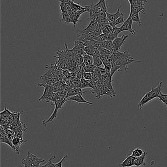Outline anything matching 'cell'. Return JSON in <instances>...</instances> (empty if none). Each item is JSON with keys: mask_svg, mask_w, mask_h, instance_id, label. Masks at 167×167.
<instances>
[{"mask_svg": "<svg viewBox=\"0 0 167 167\" xmlns=\"http://www.w3.org/2000/svg\"><path fill=\"white\" fill-rule=\"evenodd\" d=\"M94 7L96 12L100 14L101 13H106L107 10V6L105 0H100L98 3L93 5Z\"/></svg>", "mask_w": 167, "mask_h": 167, "instance_id": "11", "label": "cell"}, {"mask_svg": "<svg viewBox=\"0 0 167 167\" xmlns=\"http://www.w3.org/2000/svg\"><path fill=\"white\" fill-rule=\"evenodd\" d=\"M134 62L139 63V62H141V61L134 59L131 56L125 57V58L116 61L115 64L118 66L120 67L122 70L125 69V71H128L127 65L131 64V63H134Z\"/></svg>", "mask_w": 167, "mask_h": 167, "instance_id": "4", "label": "cell"}, {"mask_svg": "<svg viewBox=\"0 0 167 167\" xmlns=\"http://www.w3.org/2000/svg\"><path fill=\"white\" fill-rule=\"evenodd\" d=\"M103 85H105V86H106L107 88L109 90H110V92L112 93L113 95V96H116V92H115L114 90V88H113L112 84V82H109V83H107L105 84H104Z\"/></svg>", "mask_w": 167, "mask_h": 167, "instance_id": "37", "label": "cell"}, {"mask_svg": "<svg viewBox=\"0 0 167 167\" xmlns=\"http://www.w3.org/2000/svg\"><path fill=\"white\" fill-rule=\"evenodd\" d=\"M93 78V73L85 72L84 75V78L86 80H91Z\"/></svg>", "mask_w": 167, "mask_h": 167, "instance_id": "41", "label": "cell"}, {"mask_svg": "<svg viewBox=\"0 0 167 167\" xmlns=\"http://www.w3.org/2000/svg\"><path fill=\"white\" fill-rule=\"evenodd\" d=\"M121 32H122V31H120V27H118L116 26H114L112 27V29L110 33L114 35L117 36H118Z\"/></svg>", "mask_w": 167, "mask_h": 167, "instance_id": "34", "label": "cell"}, {"mask_svg": "<svg viewBox=\"0 0 167 167\" xmlns=\"http://www.w3.org/2000/svg\"><path fill=\"white\" fill-rule=\"evenodd\" d=\"M103 64L104 65V68L105 69H106V71H108V72H110L111 71V68H112V64H111V63L110 62H107V63H105V64Z\"/></svg>", "mask_w": 167, "mask_h": 167, "instance_id": "43", "label": "cell"}, {"mask_svg": "<svg viewBox=\"0 0 167 167\" xmlns=\"http://www.w3.org/2000/svg\"><path fill=\"white\" fill-rule=\"evenodd\" d=\"M133 22H136L138 23L139 26H141V22L140 20V13H137L132 15L131 16H130Z\"/></svg>", "mask_w": 167, "mask_h": 167, "instance_id": "27", "label": "cell"}, {"mask_svg": "<svg viewBox=\"0 0 167 167\" xmlns=\"http://www.w3.org/2000/svg\"><path fill=\"white\" fill-rule=\"evenodd\" d=\"M24 140H23L22 138H19V137H14L12 140V143L13 146L16 149V153H18L19 151V148L20 146L23 142H24Z\"/></svg>", "mask_w": 167, "mask_h": 167, "instance_id": "17", "label": "cell"}, {"mask_svg": "<svg viewBox=\"0 0 167 167\" xmlns=\"http://www.w3.org/2000/svg\"><path fill=\"white\" fill-rule=\"evenodd\" d=\"M68 154H65L60 161H59L56 164H55V167H62V165L63 162V161H64L66 160V158L68 157Z\"/></svg>", "mask_w": 167, "mask_h": 167, "instance_id": "39", "label": "cell"}, {"mask_svg": "<svg viewBox=\"0 0 167 167\" xmlns=\"http://www.w3.org/2000/svg\"><path fill=\"white\" fill-rule=\"evenodd\" d=\"M95 40L98 41L99 42H103L105 41L106 40V34H101L100 35L97 36V37L95 39Z\"/></svg>", "mask_w": 167, "mask_h": 167, "instance_id": "38", "label": "cell"}, {"mask_svg": "<svg viewBox=\"0 0 167 167\" xmlns=\"http://www.w3.org/2000/svg\"><path fill=\"white\" fill-rule=\"evenodd\" d=\"M84 43L81 41H76L75 42V45L72 50H71L72 51L73 53H74V54H79L84 55L85 53L84 52Z\"/></svg>", "mask_w": 167, "mask_h": 167, "instance_id": "8", "label": "cell"}, {"mask_svg": "<svg viewBox=\"0 0 167 167\" xmlns=\"http://www.w3.org/2000/svg\"><path fill=\"white\" fill-rule=\"evenodd\" d=\"M135 157L133 156L129 155L127 157L122 163L119 164L120 167H131L134 166Z\"/></svg>", "mask_w": 167, "mask_h": 167, "instance_id": "13", "label": "cell"}, {"mask_svg": "<svg viewBox=\"0 0 167 167\" xmlns=\"http://www.w3.org/2000/svg\"></svg>", "mask_w": 167, "mask_h": 167, "instance_id": "45", "label": "cell"}, {"mask_svg": "<svg viewBox=\"0 0 167 167\" xmlns=\"http://www.w3.org/2000/svg\"><path fill=\"white\" fill-rule=\"evenodd\" d=\"M55 158V155H53L51 156V157L49 159L47 163L44 165L41 166L39 167H55V164H53V161Z\"/></svg>", "mask_w": 167, "mask_h": 167, "instance_id": "31", "label": "cell"}, {"mask_svg": "<svg viewBox=\"0 0 167 167\" xmlns=\"http://www.w3.org/2000/svg\"><path fill=\"white\" fill-rule=\"evenodd\" d=\"M66 101V99L63 100L61 101L58 102V103H55V110L53 111V113L51 114L48 120L44 121L42 122V124L43 125H46L47 123H49V122H53V119H55L56 118V116L57 115V111H58V109H60L62 106L63 104Z\"/></svg>", "mask_w": 167, "mask_h": 167, "instance_id": "6", "label": "cell"}, {"mask_svg": "<svg viewBox=\"0 0 167 167\" xmlns=\"http://www.w3.org/2000/svg\"><path fill=\"white\" fill-rule=\"evenodd\" d=\"M83 56V61L85 66H89L93 64V57L86 53H84Z\"/></svg>", "mask_w": 167, "mask_h": 167, "instance_id": "18", "label": "cell"}, {"mask_svg": "<svg viewBox=\"0 0 167 167\" xmlns=\"http://www.w3.org/2000/svg\"><path fill=\"white\" fill-rule=\"evenodd\" d=\"M71 82L74 87L76 88H80L81 82L80 79H78L77 78H73Z\"/></svg>", "mask_w": 167, "mask_h": 167, "instance_id": "32", "label": "cell"}, {"mask_svg": "<svg viewBox=\"0 0 167 167\" xmlns=\"http://www.w3.org/2000/svg\"><path fill=\"white\" fill-rule=\"evenodd\" d=\"M12 113L13 111H11L8 109L6 105H5V109L1 112V120H8V117Z\"/></svg>", "mask_w": 167, "mask_h": 167, "instance_id": "19", "label": "cell"}, {"mask_svg": "<svg viewBox=\"0 0 167 167\" xmlns=\"http://www.w3.org/2000/svg\"><path fill=\"white\" fill-rule=\"evenodd\" d=\"M80 82H81V86H80V88L81 89H84L85 88H91V80H86L84 78L80 80Z\"/></svg>", "mask_w": 167, "mask_h": 167, "instance_id": "26", "label": "cell"}, {"mask_svg": "<svg viewBox=\"0 0 167 167\" xmlns=\"http://www.w3.org/2000/svg\"><path fill=\"white\" fill-rule=\"evenodd\" d=\"M129 56H131V55L127 51H124L123 52H116V53H112V55H111L112 58L115 62L119 60L123 59V58Z\"/></svg>", "mask_w": 167, "mask_h": 167, "instance_id": "14", "label": "cell"}, {"mask_svg": "<svg viewBox=\"0 0 167 167\" xmlns=\"http://www.w3.org/2000/svg\"><path fill=\"white\" fill-rule=\"evenodd\" d=\"M128 37H129L128 35H124L120 37H117L113 41V48L111 50L113 53H116L119 52L120 48L124 44L125 41Z\"/></svg>", "mask_w": 167, "mask_h": 167, "instance_id": "3", "label": "cell"}, {"mask_svg": "<svg viewBox=\"0 0 167 167\" xmlns=\"http://www.w3.org/2000/svg\"><path fill=\"white\" fill-rule=\"evenodd\" d=\"M117 37H118L117 36L114 35L110 33L106 34V40L113 41Z\"/></svg>", "mask_w": 167, "mask_h": 167, "instance_id": "42", "label": "cell"}, {"mask_svg": "<svg viewBox=\"0 0 167 167\" xmlns=\"http://www.w3.org/2000/svg\"><path fill=\"white\" fill-rule=\"evenodd\" d=\"M125 22V20H124V14H123L119 18H118L117 19L114 21V22L113 23V26H118V25H119L120 24L124 23Z\"/></svg>", "mask_w": 167, "mask_h": 167, "instance_id": "33", "label": "cell"}, {"mask_svg": "<svg viewBox=\"0 0 167 167\" xmlns=\"http://www.w3.org/2000/svg\"><path fill=\"white\" fill-rule=\"evenodd\" d=\"M45 162V159L37 157L30 151L28 152L27 156L25 159L21 160V163L25 167H39L41 163Z\"/></svg>", "mask_w": 167, "mask_h": 167, "instance_id": "1", "label": "cell"}, {"mask_svg": "<svg viewBox=\"0 0 167 167\" xmlns=\"http://www.w3.org/2000/svg\"><path fill=\"white\" fill-rule=\"evenodd\" d=\"M146 151H143V149H140L139 148H135V149H134L131 152L132 156H133L134 157H138L139 156L142 155L143 154L145 153Z\"/></svg>", "mask_w": 167, "mask_h": 167, "instance_id": "23", "label": "cell"}, {"mask_svg": "<svg viewBox=\"0 0 167 167\" xmlns=\"http://www.w3.org/2000/svg\"><path fill=\"white\" fill-rule=\"evenodd\" d=\"M99 70V71H100V74L101 75V76L104 75V74H106L107 72H109L107 71H106V69H105V68H102L100 67H98Z\"/></svg>", "mask_w": 167, "mask_h": 167, "instance_id": "44", "label": "cell"}, {"mask_svg": "<svg viewBox=\"0 0 167 167\" xmlns=\"http://www.w3.org/2000/svg\"><path fill=\"white\" fill-rule=\"evenodd\" d=\"M158 97L161 101H162L164 103V104L165 105L167 103V94H164L161 92Z\"/></svg>", "mask_w": 167, "mask_h": 167, "instance_id": "40", "label": "cell"}, {"mask_svg": "<svg viewBox=\"0 0 167 167\" xmlns=\"http://www.w3.org/2000/svg\"><path fill=\"white\" fill-rule=\"evenodd\" d=\"M163 84V82L161 81V82H159L157 87L156 88L153 87L151 88V90L149 91V94L151 95V100L154 98L158 97L159 94H160L161 92V91Z\"/></svg>", "mask_w": 167, "mask_h": 167, "instance_id": "12", "label": "cell"}, {"mask_svg": "<svg viewBox=\"0 0 167 167\" xmlns=\"http://www.w3.org/2000/svg\"><path fill=\"white\" fill-rule=\"evenodd\" d=\"M84 50L85 53L93 56L96 52L97 50H98V48H96L92 45H88L84 47Z\"/></svg>", "mask_w": 167, "mask_h": 167, "instance_id": "20", "label": "cell"}, {"mask_svg": "<svg viewBox=\"0 0 167 167\" xmlns=\"http://www.w3.org/2000/svg\"><path fill=\"white\" fill-rule=\"evenodd\" d=\"M100 47H102L103 48H106L111 51L113 48V41L105 40L103 42H101Z\"/></svg>", "mask_w": 167, "mask_h": 167, "instance_id": "22", "label": "cell"}, {"mask_svg": "<svg viewBox=\"0 0 167 167\" xmlns=\"http://www.w3.org/2000/svg\"><path fill=\"white\" fill-rule=\"evenodd\" d=\"M112 26L108 24L105 26V28L102 30V33L103 34H109L111 32L112 29Z\"/></svg>", "mask_w": 167, "mask_h": 167, "instance_id": "36", "label": "cell"}, {"mask_svg": "<svg viewBox=\"0 0 167 167\" xmlns=\"http://www.w3.org/2000/svg\"><path fill=\"white\" fill-rule=\"evenodd\" d=\"M122 68L120 66H118L115 63L114 64H112V68H111V71H110V73L111 75L113 77V76L114 75L116 71H122Z\"/></svg>", "mask_w": 167, "mask_h": 167, "instance_id": "28", "label": "cell"}, {"mask_svg": "<svg viewBox=\"0 0 167 167\" xmlns=\"http://www.w3.org/2000/svg\"><path fill=\"white\" fill-rule=\"evenodd\" d=\"M151 95H150V94H149V92H147L145 93V95L143 96V98H142L141 101L139 102V103L138 104V109H140V110L143 109V106L146 103H148V102L150 101H151Z\"/></svg>", "mask_w": 167, "mask_h": 167, "instance_id": "15", "label": "cell"}, {"mask_svg": "<svg viewBox=\"0 0 167 167\" xmlns=\"http://www.w3.org/2000/svg\"><path fill=\"white\" fill-rule=\"evenodd\" d=\"M132 20L130 16H129L127 19L123 23L122 26H121L120 29V31H129L130 32L132 35H135V31L134 29H132Z\"/></svg>", "mask_w": 167, "mask_h": 167, "instance_id": "5", "label": "cell"}, {"mask_svg": "<svg viewBox=\"0 0 167 167\" xmlns=\"http://www.w3.org/2000/svg\"><path fill=\"white\" fill-rule=\"evenodd\" d=\"M98 35L94 31L93 32H90L88 34H87L84 38V39L81 41L84 42L85 41H90L95 40V39Z\"/></svg>", "mask_w": 167, "mask_h": 167, "instance_id": "25", "label": "cell"}, {"mask_svg": "<svg viewBox=\"0 0 167 167\" xmlns=\"http://www.w3.org/2000/svg\"><path fill=\"white\" fill-rule=\"evenodd\" d=\"M148 151H146L145 153L138 157L135 158L134 160V166L136 167H139L140 166H146L145 162V158L146 154H148Z\"/></svg>", "mask_w": 167, "mask_h": 167, "instance_id": "16", "label": "cell"}, {"mask_svg": "<svg viewBox=\"0 0 167 167\" xmlns=\"http://www.w3.org/2000/svg\"><path fill=\"white\" fill-rule=\"evenodd\" d=\"M97 67L94 64L89 65V66H85L84 71L85 72H92L93 73Z\"/></svg>", "mask_w": 167, "mask_h": 167, "instance_id": "35", "label": "cell"}, {"mask_svg": "<svg viewBox=\"0 0 167 167\" xmlns=\"http://www.w3.org/2000/svg\"><path fill=\"white\" fill-rule=\"evenodd\" d=\"M122 5H120V6L119 7V8L118 9L116 13H114V14H110V13H108V12H106V17L107 18L108 21L109 22V25L112 26L113 27V23L114 22V21L117 19L118 18H119L122 15L124 14V12H120V10L121 7H122Z\"/></svg>", "mask_w": 167, "mask_h": 167, "instance_id": "9", "label": "cell"}, {"mask_svg": "<svg viewBox=\"0 0 167 167\" xmlns=\"http://www.w3.org/2000/svg\"><path fill=\"white\" fill-rule=\"evenodd\" d=\"M84 43L85 47H86V46H88V45H92V46L95 47V48H98V49H99V48L100 47V42H99L98 41L95 40L90 41H84Z\"/></svg>", "mask_w": 167, "mask_h": 167, "instance_id": "21", "label": "cell"}, {"mask_svg": "<svg viewBox=\"0 0 167 167\" xmlns=\"http://www.w3.org/2000/svg\"><path fill=\"white\" fill-rule=\"evenodd\" d=\"M98 26V22L97 21H91L86 29H77V36L79 39V40L82 41L85 36L90 32H93Z\"/></svg>", "mask_w": 167, "mask_h": 167, "instance_id": "2", "label": "cell"}, {"mask_svg": "<svg viewBox=\"0 0 167 167\" xmlns=\"http://www.w3.org/2000/svg\"><path fill=\"white\" fill-rule=\"evenodd\" d=\"M144 5L143 2H140L138 1L137 3L135 5H131V10H130L129 16H131L132 15L137 13H145V9L144 8Z\"/></svg>", "mask_w": 167, "mask_h": 167, "instance_id": "7", "label": "cell"}, {"mask_svg": "<svg viewBox=\"0 0 167 167\" xmlns=\"http://www.w3.org/2000/svg\"><path fill=\"white\" fill-rule=\"evenodd\" d=\"M101 78L103 85L109 82H112V76H111L110 72H107L106 74L101 76Z\"/></svg>", "mask_w": 167, "mask_h": 167, "instance_id": "24", "label": "cell"}, {"mask_svg": "<svg viewBox=\"0 0 167 167\" xmlns=\"http://www.w3.org/2000/svg\"><path fill=\"white\" fill-rule=\"evenodd\" d=\"M93 64L96 67H100L103 64V62L101 59V57L93 56Z\"/></svg>", "mask_w": 167, "mask_h": 167, "instance_id": "29", "label": "cell"}, {"mask_svg": "<svg viewBox=\"0 0 167 167\" xmlns=\"http://www.w3.org/2000/svg\"><path fill=\"white\" fill-rule=\"evenodd\" d=\"M73 101L76 102L77 103H79V104H86L88 105H93V103L87 101L86 100L84 99V98L82 96V94H78L76 95H74L73 96L70 97L68 98H66V101Z\"/></svg>", "mask_w": 167, "mask_h": 167, "instance_id": "10", "label": "cell"}, {"mask_svg": "<svg viewBox=\"0 0 167 167\" xmlns=\"http://www.w3.org/2000/svg\"><path fill=\"white\" fill-rule=\"evenodd\" d=\"M98 50L101 55H107L112 54L113 53L111 50L106 49V48H103L101 47H100Z\"/></svg>", "mask_w": 167, "mask_h": 167, "instance_id": "30", "label": "cell"}]
</instances>
